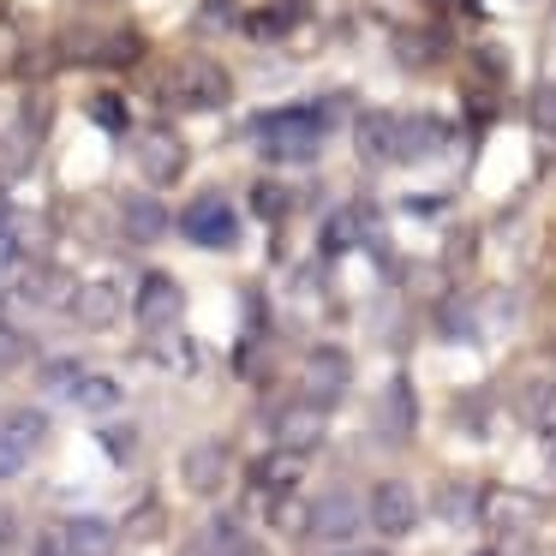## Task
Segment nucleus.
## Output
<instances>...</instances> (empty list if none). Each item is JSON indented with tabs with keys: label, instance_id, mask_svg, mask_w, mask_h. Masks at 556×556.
<instances>
[{
	"label": "nucleus",
	"instance_id": "nucleus-11",
	"mask_svg": "<svg viewBox=\"0 0 556 556\" xmlns=\"http://www.w3.org/2000/svg\"><path fill=\"white\" fill-rule=\"evenodd\" d=\"M448 144V126L431 121V114H401L395 126V162H425Z\"/></svg>",
	"mask_w": 556,
	"mask_h": 556
},
{
	"label": "nucleus",
	"instance_id": "nucleus-14",
	"mask_svg": "<svg viewBox=\"0 0 556 556\" xmlns=\"http://www.w3.org/2000/svg\"><path fill=\"white\" fill-rule=\"evenodd\" d=\"M121 222H126V240H138V245H150V240H162L168 233V210L156 204L150 192H132L121 204Z\"/></svg>",
	"mask_w": 556,
	"mask_h": 556
},
{
	"label": "nucleus",
	"instance_id": "nucleus-1",
	"mask_svg": "<svg viewBox=\"0 0 556 556\" xmlns=\"http://www.w3.org/2000/svg\"><path fill=\"white\" fill-rule=\"evenodd\" d=\"M324 121H329L324 109H281V114H264L252 126V138L269 162H312L324 150Z\"/></svg>",
	"mask_w": 556,
	"mask_h": 556
},
{
	"label": "nucleus",
	"instance_id": "nucleus-31",
	"mask_svg": "<svg viewBox=\"0 0 556 556\" xmlns=\"http://www.w3.org/2000/svg\"><path fill=\"white\" fill-rule=\"evenodd\" d=\"M25 359H30V341L18 329H0V371H18Z\"/></svg>",
	"mask_w": 556,
	"mask_h": 556
},
{
	"label": "nucleus",
	"instance_id": "nucleus-9",
	"mask_svg": "<svg viewBox=\"0 0 556 556\" xmlns=\"http://www.w3.org/2000/svg\"><path fill=\"white\" fill-rule=\"evenodd\" d=\"M186 312V293L174 276H144V288H138V324L144 329H174Z\"/></svg>",
	"mask_w": 556,
	"mask_h": 556
},
{
	"label": "nucleus",
	"instance_id": "nucleus-38",
	"mask_svg": "<svg viewBox=\"0 0 556 556\" xmlns=\"http://www.w3.org/2000/svg\"><path fill=\"white\" fill-rule=\"evenodd\" d=\"M37 556H73V551H66V532H42V539H37Z\"/></svg>",
	"mask_w": 556,
	"mask_h": 556
},
{
	"label": "nucleus",
	"instance_id": "nucleus-6",
	"mask_svg": "<svg viewBox=\"0 0 556 556\" xmlns=\"http://www.w3.org/2000/svg\"><path fill=\"white\" fill-rule=\"evenodd\" d=\"M359 520H365V508L353 503L348 491H329V496H317V503H312L305 532H312L317 544H348L353 532H359Z\"/></svg>",
	"mask_w": 556,
	"mask_h": 556
},
{
	"label": "nucleus",
	"instance_id": "nucleus-36",
	"mask_svg": "<svg viewBox=\"0 0 556 556\" xmlns=\"http://www.w3.org/2000/svg\"><path fill=\"white\" fill-rule=\"evenodd\" d=\"M78 377H85V371H78V359H54L49 371H42V383H54V389H73Z\"/></svg>",
	"mask_w": 556,
	"mask_h": 556
},
{
	"label": "nucleus",
	"instance_id": "nucleus-18",
	"mask_svg": "<svg viewBox=\"0 0 556 556\" xmlns=\"http://www.w3.org/2000/svg\"><path fill=\"white\" fill-rule=\"evenodd\" d=\"M484 520H491L496 532H527L532 527V503L515 491H491L484 496Z\"/></svg>",
	"mask_w": 556,
	"mask_h": 556
},
{
	"label": "nucleus",
	"instance_id": "nucleus-16",
	"mask_svg": "<svg viewBox=\"0 0 556 556\" xmlns=\"http://www.w3.org/2000/svg\"><path fill=\"white\" fill-rule=\"evenodd\" d=\"M395 126H401V114H359V126H353L359 156L365 162H395Z\"/></svg>",
	"mask_w": 556,
	"mask_h": 556
},
{
	"label": "nucleus",
	"instance_id": "nucleus-25",
	"mask_svg": "<svg viewBox=\"0 0 556 556\" xmlns=\"http://www.w3.org/2000/svg\"><path fill=\"white\" fill-rule=\"evenodd\" d=\"M138 30H114V37H102V49H97V66H132L138 61Z\"/></svg>",
	"mask_w": 556,
	"mask_h": 556
},
{
	"label": "nucleus",
	"instance_id": "nucleus-39",
	"mask_svg": "<svg viewBox=\"0 0 556 556\" xmlns=\"http://www.w3.org/2000/svg\"><path fill=\"white\" fill-rule=\"evenodd\" d=\"M431 13H455V7H467V0H425Z\"/></svg>",
	"mask_w": 556,
	"mask_h": 556
},
{
	"label": "nucleus",
	"instance_id": "nucleus-40",
	"mask_svg": "<svg viewBox=\"0 0 556 556\" xmlns=\"http://www.w3.org/2000/svg\"><path fill=\"white\" fill-rule=\"evenodd\" d=\"M7 222H13V210H7V198H0V228H7Z\"/></svg>",
	"mask_w": 556,
	"mask_h": 556
},
{
	"label": "nucleus",
	"instance_id": "nucleus-42",
	"mask_svg": "<svg viewBox=\"0 0 556 556\" xmlns=\"http://www.w3.org/2000/svg\"><path fill=\"white\" fill-rule=\"evenodd\" d=\"M479 556H496V551H479Z\"/></svg>",
	"mask_w": 556,
	"mask_h": 556
},
{
	"label": "nucleus",
	"instance_id": "nucleus-30",
	"mask_svg": "<svg viewBox=\"0 0 556 556\" xmlns=\"http://www.w3.org/2000/svg\"><path fill=\"white\" fill-rule=\"evenodd\" d=\"M353 240H359V216H353V210L329 216V228H324V252H348Z\"/></svg>",
	"mask_w": 556,
	"mask_h": 556
},
{
	"label": "nucleus",
	"instance_id": "nucleus-37",
	"mask_svg": "<svg viewBox=\"0 0 556 556\" xmlns=\"http://www.w3.org/2000/svg\"><path fill=\"white\" fill-rule=\"evenodd\" d=\"M18 257H25V245H18V233H13V222H7V228H0V276H7V269L18 264Z\"/></svg>",
	"mask_w": 556,
	"mask_h": 556
},
{
	"label": "nucleus",
	"instance_id": "nucleus-17",
	"mask_svg": "<svg viewBox=\"0 0 556 556\" xmlns=\"http://www.w3.org/2000/svg\"><path fill=\"white\" fill-rule=\"evenodd\" d=\"M66 551L73 556H114V527L109 520H97V515H78V520H66Z\"/></svg>",
	"mask_w": 556,
	"mask_h": 556
},
{
	"label": "nucleus",
	"instance_id": "nucleus-22",
	"mask_svg": "<svg viewBox=\"0 0 556 556\" xmlns=\"http://www.w3.org/2000/svg\"><path fill=\"white\" fill-rule=\"evenodd\" d=\"M0 431L13 437L18 448H37L42 437H49V413H37V407H18V413H7V425Z\"/></svg>",
	"mask_w": 556,
	"mask_h": 556
},
{
	"label": "nucleus",
	"instance_id": "nucleus-19",
	"mask_svg": "<svg viewBox=\"0 0 556 556\" xmlns=\"http://www.w3.org/2000/svg\"><path fill=\"white\" fill-rule=\"evenodd\" d=\"M300 467H305V460L293 455V448H276V455H264V460H257V472H252V479L264 484V491H293V484H300Z\"/></svg>",
	"mask_w": 556,
	"mask_h": 556
},
{
	"label": "nucleus",
	"instance_id": "nucleus-20",
	"mask_svg": "<svg viewBox=\"0 0 556 556\" xmlns=\"http://www.w3.org/2000/svg\"><path fill=\"white\" fill-rule=\"evenodd\" d=\"M395 54H401V66H431L443 54V37L437 30H395Z\"/></svg>",
	"mask_w": 556,
	"mask_h": 556
},
{
	"label": "nucleus",
	"instance_id": "nucleus-34",
	"mask_svg": "<svg viewBox=\"0 0 556 556\" xmlns=\"http://www.w3.org/2000/svg\"><path fill=\"white\" fill-rule=\"evenodd\" d=\"M25 455H30V448H18V443H13V437L0 431V479H13V472H18V467H25Z\"/></svg>",
	"mask_w": 556,
	"mask_h": 556
},
{
	"label": "nucleus",
	"instance_id": "nucleus-13",
	"mask_svg": "<svg viewBox=\"0 0 556 556\" xmlns=\"http://www.w3.org/2000/svg\"><path fill=\"white\" fill-rule=\"evenodd\" d=\"M73 317L85 329H109L114 317H121V288H114V281H85V288H73Z\"/></svg>",
	"mask_w": 556,
	"mask_h": 556
},
{
	"label": "nucleus",
	"instance_id": "nucleus-27",
	"mask_svg": "<svg viewBox=\"0 0 556 556\" xmlns=\"http://www.w3.org/2000/svg\"><path fill=\"white\" fill-rule=\"evenodd\" d=\"M288 204H293V198H288V192H281V186H276V180H264V186H252V210H257V216H264V222H281V216H288Z\"/></svg>",
	"mask_w": 556,
	"mask_h": 556
},
{
	"label": "nucleus",
	"instance_id": "nucleus-7",
	"mask_svg": "<svg viewBox=\"0 0 556 556\" xmlns=\"http://www.w3.org/2000/svg\"><path fill=\"white\" fill-rule=\"evenodd\" d=\"M348 383H353V359H348V353H341V348H312V359H305V371H300L305 395L329 407V401H336Z\"/></svg>",
	"mask_w": 556,
	"mask_h": 556
},
{
	"label": "nucleus",
	"instance_id": "nucleus-28",
	"mask_svg": "<svg viewBox=\"0 0 556 556\" xmlns=\"http://www.w3.org/2000/svg\"><path fill=\"white\" fill-rule=\"evenodd\" d=\"M126 532H132V539H156V532H162V503H156V496L132 503V515H126Z\"/></svg>",
	"mask_w": 556,
	"mask_h": 556
},
{
	"label": "nucleus",
	"instance_id": "nucleus-41",
	"mask_svg": "<svg viewBox=\"0 0 556 556\" xmlns=\"http://www.w3.org/2000/svg\"><path fill=\"white\" fill-rule=\"evenodd\" d=\"M341 556H383V551H341Z\"/></svg>",
	"mask_w": 556,
	"mask_h": 556
},
{
	"label": "nucleus",
	"instance_id": "nucleus-33",
	"mask_svg": "<svg viewBox=\"0 0 556 556\" xmlns=\"http://www.w3.org/2000/svg\"><path fill=\"white\" fill-rule=\"evenodd\" d=\"M437 503H448V508H443V515H448V520H467V515H472V508H467V503H479V496H472V491H467V484H448V491H437Z\"/></svg>",
	"mask_w": 556,
	"mask_h": 556
},
{
	"label": "nucleus",
	"instance_id": "nucleus-23",
	"mask_svg": "<svg viewBox=\"0 0 556 556\" xmlns=\"http://www.w3.org/2000/svg\"><path fill=\"white\" fill-rule=\"evenodd\" d=\"M73 395H78V407H90V413H114V407H121V383H109V377H78Z\"/></svg>",
	"mask_w": 556,
	"mask_h": 556
},
{
	"label": "nucleus",
	"instance_id": "nucleus-32",
	"mask_svg": "<svg viewBox=\"0 0 556 556\" xmlns=\"http://www.w3.org/2000/svg\"><path fill=\"white\" fill-rule=\"evenodd\" d=\"M527 407H532V413H527V419H532V425H539V431H544V437H556V389H539V395H532V401H527Z\"/></svg>",
	"mask_w": 556,
	"mask_h": 556
},
{
	"label": "nucleus",
	"instance_id": "nucleus-4",
	"mask_svg": "<svg viewBox=\"0 0 556 556\" xmlns=\"http://www.w3.org/2000/svg\"><path fill=\"white\" fill-rule=\"evenodd\" d=\"M180 233L192 245H233V233H240V216H233V204L228 198H192L186 204V216H180Z\"/></svg>",
	"mask_w": 556,
	"mask_h": 556
},
{
	"label": "nucleus",
	"instance_id": "nucleus-26",
	"mask_svg": "<svg viewBox=\"0 0 556 556\" xmlns=\"http://www.w3.org/2000/svg\"><path fill=\"white\" fill-rule=\"evenodd\" d=\"M85 114L102 126V132H126V102L114 97V90H102V97H90V102H85Z\"/></svg>",
	"mask_w": 556,
	"mask_h": 556
},
{
	"label": "nucleus",
	"instance_id": "nucleus-29",
	"mask_svg": "<svg viewBox=\"0 0 556 556\" xmlns=\"http://www.w3.org/2000/svg\"><path fill=\"white\" fill-rule=\"evenodd\" d=\"M527 114H532V126H539L544 138H556V85H539V90H532Z\"/></svg>",
	"mask_w": 556,
	"mask_h": 556
},
{
	"label": "nucleus",
	"instance_id": "nucleus-8",
	"mask_svg": "<svg viewBox=\"0 0 556 556\" xmlns=\"http://www.w3.org/2000/svg\"><path fill=\"white\" fill-rule=\"evenodd\" d=\"M276 443L293 448V455H312L317 443H324V401H293L288 413H276Z\"/></svg>",
	"mask_w": 556,
	"mask_h": 556
},
{
	"label": "nucleus",
	"instance_id": "nucleus-5",
	"mask_svg": "<svg viewBox=\"0 0 556 556\" xmlns=\"http://www.w3.org/2000/svg\"><path fill=\"white\" fill-rule=\"evenodd\" d=\"M138 174H144L150 186H174L186 174V144L180 132H168V126H144V138H138Z\"/></svg>",
	"mask_w": 556,
	"mask_h": 556
},
{
	"label": "nucleus",
	"instance_id": "nucleus-12",
	"mask_svg": "<svg viewBox=\"0 0 556 556\" xmlns=\"http://www.w3.org/2000/svg\"><path fill=\"white\" fill-rule=\"evenodd\" d=\"M186 556H252V539H245V527H240V520L216 515V520H204V527L192 532Z\"/></svg>",
	"mask_w": 556,
	"mask_h": 556
},
{
	"label": "nucleus",
	"instance_id": "nucleus-10",
	"mask_svg": "<svg viewBox=\"0 0 556 556\" xmlns=\"http://www.w3.org/2000/svg\"><path fill=\"white\" fill-rule=\"evenodd\" d=\"M180 479H186V491L216 496L222 484H228V448H222V443H192L180 455Z\"/></svg>",
	"mask_w": 556,
	"mask_h": 556
},
{
	"label": "nucleus",
	"instance_id": "nucleus-2",
	"mask_svg": "<svg viewBox=\"0 0 556 556\" xmlns=\"http://www.w3.org/2000/svg\"><path fill=\"white\" fill-rule=\"evenodd\" d=\"M228 73H222L216 61H204V54H186L180 66H174V78H168V97L180 102V109H198V114H210V109H222L228 102Z\"/></svg>",
	"mask_w": 556,
	"mask_h": 556
},
{
	"label": "nucleus",
	"instance_id": "nucleus-21",
	"mask_svg": "<svg viewBox=\"0 0 556 556\" xmlns=\"http://www.w3.org/2000/svg\"><path fill=\"white\" fill-rule=\"evenodd\" d=\"M389 437H413V383L407 377H389V413H383Z\"/></svg>",
	"mask_w": 556,
	"mask_h": 556
},
{
	"label": "nucleus",
	"instance_id": "nucleus-24",
	"mask_svg": "<svg viewBox=\"0 0 556 556\" xmlns=\"http://www.w3.org/2000/svg\"><path fill=\"white\" fill-rule=\"evenodd\" d=\"M30 138L37 132H7L0 138V180H18L30 168Z\"/></svg>",
	"mask_w": 556,
	"mask_h": 556
},
{
	"label": "nucleus",
	"instance_id": "nucleus-15",
	"mask_svg": "<svg viewBox=\"0 0 556 556\" xmlns=\"http://www.w3.org/2000/svg\"><path fill=\"white\" fill-rule=\"evenodd\" d=\"M305 7H312V0H269V7H257V13L245 18V37H257V42L288 37V30L305 18Z\"/></svg>",
	"mask_w": 556,
	"mask_h": 556
},
{
	"label": "nucleus",
	"instance_id": "nucleus-35",
	"mask_svg": "<svg viewBox=\"0 0 556 556\" xmlns=\"http://www.w3.org/2000/svg\"><path fill=\"white\" fill-rule=\"evenodd\" d=\"M25 293H30V300H49V293H61V276H54V269H30Z\"/></svg>",
	"mask_w": 556,
	"mask_h": 556
},
{
	"label": "nucleus",
	"instance_id": "nucleus-3",
	"mask_svg": "<svg viewBox=\"0 0 556 556\" xmlns=\"http://www.w3.org/2000/svg\"><path fill=\"white\" fill-rule=\"evenodd\" d=\"M365 520H371L383 539H401V532H413V527H419V496H413V484L377 479V484H371V503H365Z\"/></svg>",
	"mask_w": 556,
	"mask_h": 556
}]
</instances>
